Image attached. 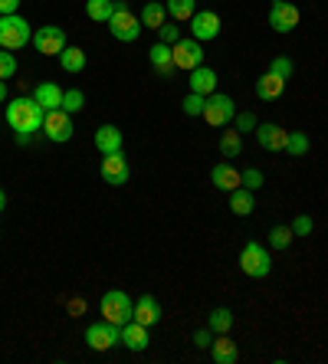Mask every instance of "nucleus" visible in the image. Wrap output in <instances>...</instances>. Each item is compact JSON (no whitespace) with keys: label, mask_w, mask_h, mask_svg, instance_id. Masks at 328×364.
<instances>
[{"label":"nucleus","mask_w":328,"mask_h":364,"mask_svg":"<svg viewBox=\"0 0 328 364\" xmlns=\"http://www.w3.org/2000/svg\"><path fill=\"white\" fill-rule=\"evenodd\" d=\"M43 115H46V109H43L33 95H20V99L7 102V125L17 132L20 144H26L30 135L43 128Z\"/></svg>","instance_id":"1"},{"label":"nucleus","mask_w":328,"mask_h":364,"mask_svg":"<svg viewBox=\"0 0 328 364\" xmlns=\"http://www.w3.org/2000/svg\"><path fill=\"white\" fill-rule=\"evenodd\" d=\"M99 312L105 322L125 325V322H132V315H135V302H132V296L122 292V289H109L99 302Z\"/></svg>","instance_id":"2"},{"label":"nucleus","mask_w":328,"mask_h":364,"mask_svg":"<svg viewBox=\"0 0 328 364\" xmlns=\"http://www.w3.org/2000/svg\"><path fill=\"white\" fill-rule=\"evenodd\" d=\"M33 40V30L20 14H7L0 17V50H23L26 43Z\"/></svg>","instance_id":"3"},{"label":"nucleus","mask_w":328,"mask_h":364,"mask_svg":"<svg viewBox=\"0 0 328 364\" xmlns=\"http://www.w3.org/2000/svg\"><path fill=\"white\" fill-rule=\"evenodd\" d=\"M240 269H243V276H250V279L270 276V269H273L270 250H266L263 243H256V240H250V243L240 250Z\"/></svg>","instance_id":"4"},{"label":"nucleus","mask_w":328,"mask_h":364,"mask_svg":"<svg viewBox=\"0 0 328 364\" xmlns=\"http://www.w3.org/2000/svg\"><path fill=\"white\" fill-rule=\"evenodd\" d=\"M236 119V102L227 92H211L207 95V109H203V122L213 128H227Z\"/></svg>","instance_id":"5"},{"label":"nucleus","mask_w":328,"mask_h":364,"mask_svg":"<svg viewBox=\"0 0 328 364\" xmlns=\"http://www.w3.org/2000/svg\"><path fill=\"white\" fill-rule=\"evenodd\" d=\"M109 30H112V36L115 40H122V43H132V40H138V33H142V20L128 10V4L122 0L118 4V10L112 14V20H109Z\"/></svg>","instance_id":"6"},{"label":"nucleus","mask_w":328,"mask_h":364,"mask_svg":"<svg viewBox=\"0 0 328 364\" xmlns=\"http://www.w3.org/2000/svg\"><path fill=\"white\" fill-rule=\"evenodd\" d=\"M85 345L92 351H109V348L122 345V325H112V322H95L85 328Z\"/></svg>","instance_id":"7"},{"label":"nucleus","mask_w":328,"mask_h":364,"mask_svg":"<svg viewBox=\"0 0 328 364\" xmlns=\"http://www.w3.org/2000/svg\"><path fill=\"white\" fill-rule=\"evenodd\" d=\"M171 53H174V66L184 69V73L203 66V46H201V40H194V36H181V40L171 46Z\"/></svg>","instance_id":"8"},{"label":"nucleus","mask_w":328,"mask_h":364,"mask_svg":"<svg viewBox=\"0 0 328 364\" xmlns=\"http://www.w3.org/2000/svg\"><path fill=\"white\" fill-rule=\"evenodd\" d=\"M73 132H76V128H73V115H69V112L53 109L43 115V135L50 138V141L66 144L69 138H73Z\"/></svg>","instance_id":"9"},{"label":"nucleus","mask_w":328,"mask_h":364,"mask_svg":"<svg viewBox=\"0 0 328 364\" xmlns=\"http://www.w3.org/2000/svg\"><path fill=\"white\" fill-rule=\"evenodd\" d=\"M99 174L105 184L112 187H122L128 184V178H132V168H128V158L122 151H112V154H102V164H99Z\"/></svg>","instance_id":"10"},{"label":"nucleus","mask_w":328,"mask_h":364,"mask_svg":"<svg viewBox=\"0 0 328 364\" xmlns=\"http://www.w3.org/2000/svg\"><path fill=\"white\" fill-rule=\"evenodd\" d=\"M33 46L36 53H43V56H59V53L66 50V30L63 26H40L33 33Z\"/></svg>","instance_id":"11"},{"label":"nucleus","mask_w":328,"mask_h":364,"mask_svg":"<svg viewBox=\"0 0 328 364\" xmlns=\"http://www.w3.org/2000/svg\"><path fill=\"white\" fill-rule=\"evenodd\" d=\"M299 7H295L292 0H276L270 7V26L276 30V33H289V30H295L299 26Z\"/></svg>","instance_id":"12"},{"label":"nucleus","mask_w":328,"mask_h":364,"mask_svg":"<svg viewBox=\"0 0 328 364\" xmlns=\"http://www.w3.org/2000/svg\"><path fill=\"white\" fill-rule=\"evenodd\" d=\"M220 33V17L213 14V10H197L191 17V36L194 40H217Z\"/></svg>","instance_id":"13"},{"label":"nucleus","mask_w":328,"mask_h":364,"mask_svg":"<svg viewBox=\"0 0 328 364\" xmlns=\"http://www.w3.org/2000/svg\"><path fill=\"white\" fill-rule=\"evenodd\" d=\"M286 138L289 132L282 125H273V122L256 125V141H260L263 151H286Z\"/></svg>","instance_id":"14"},{"label":"nucleus","mask_w":328,"mask_h":364,"mask_svg":"<svg viewBox=\"0 0 328 364\" xmlns=\"http://www.w3.org/2000/svg\"><path fill=\"white\" fill-rule=\"evenodd\" d=\"M211 181H213V187H217V191H227V194H230V191H236V187H243V178H240V171H236L230 161L213 164Z\"/></svg>","instance_id":"15"},{"label":"nucleus","mask_w":328,"mask_h":364,"mask_svg":"<svg viewBox=\"0 0 328 364\" xmlns=\"http://www.w3.org/2000/svg\"><path fill=\"white\" fill-rule=\"evenodd\" d=\"M207 351H211V358L217 364H236L240 361V351H236V341L230 338V331L227 335H213V341H211Z\"/></svg>","instance_id":"16"},{"label":"nucleus","mask_w":328,"mask_h":364,"mask_svg":"<svg viewBox=\"0 0 328 364\" xmlns=\"http://www.w3.org/2000/svg\"><path fill=\"white\" fill-rule=\"evenodd\" d=\"M148 60H152V66H154V73H158V76H174V53H171V46L168 43H154L152 50H148Z\"/></svg>","instance_id":"17"},{"label":"nucleus","mask_w":328,"mask_h":364,"mask_svg":"<svg viewBox=\"0 0 328 364\" xmlns=\"http://www.w3.org/2000/svg\"><path fill=\"white\" fill-rule=\"evenodd\" d=\"M122 345H125L128 351H144V348L152 345V341H148V328H144L142 322H135V318L125 322L122 325Z\"/></svg>","instance_id":"18"},{"label":"nucleus","mask_w":328,"mask_h":364,"mask_svg":"<svg viewBox=\"0 0 328 364\" xmlns=\"http://www.w3.org/2000/svg\"><path fill=\"white\" fill-rule=\"evenodd\" d=\"M135 322H142L144 328H152V325H158L161 322V305H158V299L154 296H142L135 302V315H132Z\"/></svg>","instance_id":"19"},{"label":"nucleus","mask_w":328,"mask_h":364,"mask_svg":"<svg viewBox=\"0 0 328 364\" xmlns=\"http://www.w3.org/2000/svg\"><path fill=\"white\" fill-rule=\"evenodd\" d=\"M282 89H286V79H279L276 73H263V76L256 79V99H263V102L279 99Z\"/></svg>","instance_id":"20"},{"label":"nucleus","mask_w":328,"mask_h":364,"mask_svg":"<svg viewBox=\"0 0 328 364\" xmlns=\"http://www.w3.org/2000/svg\"><path fill=\"white\" fill-rule=\"evenodd\" d=\"M33 99L40 102L46 112H53V109H63V89H59L56 82H40L33 89Z\"/></svg>","instance_id":"21"},{"label":"nucleus","mask_w":328,"mask_h":364,"mask_svg":"<svg viewBox=\"0 0 328 364\" xmlns=\"http://www.w3.org/2000/svg\"><path fill=\"white\" fill-rule=\"evenodd\" d=\"M191 92H201V95L217 92V73L207 66L191 69Z\"/></svg>","instance_id":"22"},{"label":"nucleus","mask_w":328,"mask_h":364,"mask_svg":"<svg viewBox=\"0 0 328 364\" xmlns=\"http://www.w3.org/2000/svg\"><path fill=\"white\" fill-rule=\"evenodd\" d=\"M95 148L102 154H112V151H122V132L115 125H102L95 128Z\"/></svg>","instance_id":"23"},{"label":"nucleus","mask_w":328,"mask_h":364,"mask_svg":"<svg viewBox=\"0 0 328 364\" xmlns=\"http://www.w3.org/2000/svg\"><path fill=\"white\" fill-rule=\"evenodd\" d=\"M230 210H233L236 217H250V213L256 210V197H253L250 187H236V191H230Z\"/></svg>","instance_id":"24"},{"label":"nucleus","mask_w":328,"mask_h":364,"mask_svg":"<svg viewBox=\"0 0 328 364\" xmlns=\"http://www.w3.org/2000/svg\"><path fill=\"white\" fill-rule=\"evenodd\" d=\"M118 4H122V0H85V14H89V20H95V23H109L112 14L118 10Z\"/></svg>","instance_id":"25"},{"label":"nucleus","mask_w":328,"mask_h":364,"mask_svg":"<svg viewBox=\"0 0 328 364\" xmlns=\"http://www.w3.org/2000/svg\"><path fill=\"white\" fill-rule=\"evenodd\" d=\"M164 10H168V17L177 20V23H184L197 14V0H164Z\"/></svg>","instance_id":"26"},{"label":"nucleus","mask_w":328,"mask_h":364,"mask_svg":"<svg viewBox=\"0 0 328 364\" xmlns=\"http://www.w3.org/2000/svg\"><path fill=\"white\" fill-rule=\"evenodd\" d=\"M59 66L66 69V73H83L85 69V50H79V46H66V50L59 53Z\"/></svg>","instance_id":"27"},{"label":"nucleus","mask_w":328,"mask_h":364,"mask_svg":"<svg viewBox=\"0 0 328 364\" xmlns=\"http://www.w3.org/2000/svg\"><path fill=\"white\" fill-rule=\"evenodd\" d=\"M207 328H211L213 335H227V331L233 328V312H230V309H223V305H220V309H213L211 318H207Z\"/></svg>","instance_id":"28"},{"label":"nucleus","mask_w":328,"mask_h":364,"mask_svg":"<svg viewBox=\"0 0 328 364\" xmlns=\"http://www.w3.org/2000/svg\"><path fill=\"white\" fill-rule=\"evenodd\" d=\"M220 154H223V158H240V154H243V135H240L236 128L220 135Z\"/></svg>","instance_id":"29"},{"label":"nucleus","mask_w":328,"mask_h":364,"mask_svg":"<svg viewBox=\"0 0 328 364\" xmlns=\"http://www.w3.org/2000/svg\"><path fill=\"white\" fill-rule=\"evenodd\" d=\"M164 17H168V10H164V4H158V0H152V4H144L142 7V26L158 30V26L164 23Z\"/></svg>","instance_id":"30"},{"label":"nucleus","mask_w":328,"mask_h":364,"mask_svg":"<svg viewBox=\"0 0 328 364\" xmlns=\"http://www.w3.org/2000/svg\"><path fill=\"white\" fill-rule=\"evenodd\" d=\"M203 109H207V95L201 92H187L184 102H181V112L187 119H203Z\"/></svg>","instance_id":"31"},{"label":"nucleus","mask_w":328,"mask_h":364,"mask_svg":"<svg viewBox=\"0 0 328 364\" xmlns=\"http://www.w3.org/2000/svg\"><path fill=\"white\" fill-rule=\"evenodd\" d=\"M309 148H312V141H309V135H305V132H289L286 151L292 154V158H302V154H309Z\"/></svg>","instance_id":"32"},{"label":"nucleus","mask_w":328,"mask_h":364,"mask_svg":"<svg viewBox=\"0 0 328 364\" xmlns=\"http://www.w3.org/2000/svg\"><path fill=\"white\" fill-rule=\"evenodd\" d=\"M85 109V92L83 89H66L63 92V112H69V115H76V112Z\"/></svg>","instance_id":"33"},{"label":"nucleus","mask_w":328,"mask_h":364,"mask_svg":"<svg viewBox=\"0 0 328 364\" xmlns=\"http://www.w3.org/2000/svg\"><path fill=\"white\" fill-rule=\"evenodd\" d=\"M292 240H295L292 227H273L270 230V246H273V250H289V246H292Z\"/></svg>","instance_id":"34"},{"label":"nucleus","mask_w":328,"mask_h":364,"mask_svg":"<svg viewBox=\"0 0 328 364\" xmlns=\"http://www.w3.org/2000/svg\"><path fill=\"white\" fill-rule=\"evenodd\" d=\"M17 76V56L10 50H0V79L7 82V79Z\"/></svg>","instance_id":"35"},{"label":"nucleus","mask_w":328,"mask_h":364,"mask_svg":"<svg viewBox=\"0 0 328 364\" xmlns=\"http://www.w3.org/2000/svg\"><path fill=\"white\" fill-rule=\"evenodd\" d=\"M158 40H161V43H168V46H174V43L181 40V26H177V20H171V23L164 20V23L158 26Z\"/></svg>","instance_id":"36"},{"label":"nucleus","mask_w":328,"mask_h":364,"mask_svg":"<svg viewBox=\"0 0 328 364\" xmlns=\"http://www.w3.org/2000/svg\"><path fill=\"white\" fill-rule=\"evenodd\" d=\"M270 73H276L279 79H292V60H289V56H276V60L270 63Z\"/></svg>","instance_id":"37"},{"label":"nucleus","mask_w":328,"mask_h":364,"mask_svg":"<svg viewBox=\"0 0 328 364\" xmlns=\"http://www.w3.org/2000/svg\"><path fill=\"white\" fill-rule=\"evenodd\" d=\"M233 122H236V132H240V135H246V132H256V125H260L253 112H240Z\"/></svg>","instance_id":"38"},{"label":"nucleus","mask_w":328,"mask_h":364,"mask_svg":"<svg viewBox=\"0 0 328 364\" xmlns=\"http://www.w3.org/2000/svg\"><path fill=\"white\" fill-rule=\"evenodd\" d=\"M240 178H243V187H250V191H260L263 181H266V178H263V171H260V168H246L243 174H240Z\"/></svg>","instance_id":"39"},{"label":"nucleus","mask_w":328,"mask_h":364,"mask_svg":"<svg viewBox=\"0 0 328 364\" xmlns=\"http://www.w3.org/2000/svg\"><path fill=\"white\" fill-rule=\"evenodd\" d=\"M292 233H295V237H309V233H312V217H309V213L295 217V220H292Z\"/></svg>","instance_id":"40"},{"label":"nucleus","mask_w":328,"mask_h":364,"mask_svg":"<svg viewBox=\"0 0 328 364\" xmlns=\"http://www.w3.org/2000/svg\"><path fill=\"white\" fill-rule=\"evenodd\" d=\"M211 341H213V331L211 328L194 331V345H197V348H211Z\"/></svg>","instance_id":"41"},{"label":"nucleus","mask_w":328,"mask_h":364,"mask_svg":"<svg viewBox=\"0 0 328 364\" xmlns=\"http://www.w3.org/2000/svg\"><path fill=\"white\" fill-rule=\"evenodd\" d=\"M20 0H0V17H7V14H17Z\"/></svg>","instance_id":"42"},{"label":"nucleus","mask_w":328,"mask_h":364,"mask_svg":"<svg viewBox=\"0 0 328 364\" xmlns=\"http://www.w3.org/2000/svg\"><path fill=\"white\" fill-rule=\"evenodd\" d=\"M0 102H7V82L0 79Z\"/></svg>","instance_id":"43"},{"label":"nucleus","mask_w":328,"mask_h":364,"mask_svg":"<svg viewBox=\"0 0 328 364\" xmlns=\"http://www.w3.org/2000/svg\"><path fill=\"white\" fill-rule=\"evenodd\" d=\"M7 210V194H4V191H0V213Z\"/></svg>","instance_id":"44"}]
</instances>
